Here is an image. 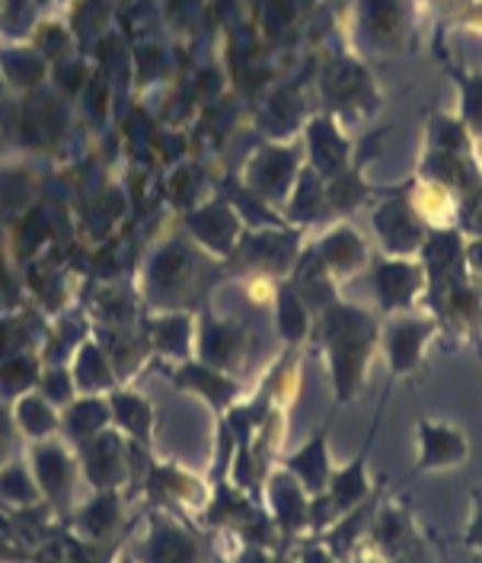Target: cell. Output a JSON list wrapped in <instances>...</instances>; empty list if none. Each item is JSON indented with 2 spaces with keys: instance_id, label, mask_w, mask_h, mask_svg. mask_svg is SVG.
Returning a JSON list of instances; mask_svg holds the SVG:
<instances>
[{
  "instance_id": "7a4b0ae2",
  "label": "cell",
  "mask_w": 482,
  "mask_h": 563,
  "mask_svg": "<svg viewBox=\"0 0 482 563\" xmlns=\"http://www.w3.org/2000/svg\"><path fill=\"white\" fill-rule=\"evenodd\" d=\"M425 266L418 256H393V260H383L374 273V288H378L380 308L386 314H396V311H413L418 305V298L425 295Z\"/></svg>"
},
{
  "instance_id": "6da1fadb",
  "label": "cell",
  "mask_w": 482,
  "mask_h": 563,
  "mask_svg": "<svg viewBox=\"0 0 482 563\" xmlns=\"http://www.w3.org/2000/svg\"><path fill=\"white\" fill-rule=\"evenodd\" d=\"M431 336H438V320L431 314H403L390 320V327H386V358H390L393 382L418 372Z\"/></svg>"
},
{
  "instance_id": "8fae6325",
  "label": "cell",
  "mask_w": 482,
  "mask_h": 563,
  "mask_svg": "<svg viewBox=\"0 0 482 563\" xmlns=\"http://www.w3.org/2000/svg\"><path fill=\"white\" fill-rule=\"evenodd\" d=\"M467 548H473L482 558V490H473V519L467 526Z\"/></svg>"
},
{
  "instance_id": "30bf717a",
  "label": "cell",
  "mask_w": 482,
  "mask_h": 563,
  "mask_svg": "<svg viewBox=\"0 0 482 563\" xmlns=\"http://www.w3.org/2000/svg\"><path fill=\"white\" fill-rule=\"evenodd\" d=\"M457 231L467 238V241H480L482 238V186L467 192L460 199V218H457Z\"/></svg>"
},
{
  "instance_id": "4fadbf2b",
  "label": "cell",
  "mask_w": 482,
  "mask_h": 563,
  "mask_svg": "<svg viewBox=\"0 0 482 563\" xmlns=\"http://www.w3.org/2000/svg\"><path fill=\"white\" fill-rule=\"evenodd\" d=\"M467 20H470V26H477V30H482V3H477V7L470 10V16H467Z\"/></svg>"
},
{
  "instance_id": "9c48e42d",
  "label": "cell",
  "mask_w": 482,
  "mask_h": 563,
  "mask_svg": "<svg viewBox=\"0 0 482 563\" xmlns=\"http://www.w3.org/2000/svg\"><path fill=\"white\" fill-rule=\"evenodd\" d=\"M323 445H326V432H316L313 445H307L301 455L294 457V467H298V471H307V467H311V474H307L311 490H323V487H326V477H329V464H326Z\"/></svg>"
},
{
  "instance_id": "7c38bea8",
  "label": "cell",
  "mask_w": 482,
  "mask_h": 563,
  "mask_svg": "<svg viewBox=\"0 0 482 563\" xmlns=\"http://www.w3.org/2000/svg\"><path fill=\"white\" fill-rule=\"evenodd\" d=\"M467 276L482 295V238L480 241H467Z\"/></svg>"
},
{
  "instance_id": "3957f363",
  "label": "cell",
  "mask_w": 482,
  "mask_h": 563,
  "mask_svg": "<svg viewBox=\"0 0 482 563\" xmlns=\"http://www.w3.org/2000/svg\"><path fill=\"white\" fill-rule=\"evenodd\" d=\"M470 457V439L463 429L450 426V422H435L428 417L418 420V461H415L413 474H428V471H448L457 467Z\"/></svg>"
},
{
  "instance_id": "5b68a950",
  "label": "cell",
  "mask_w": 482,
  "mask_h": 563,
  "mask_svg": "<svg viewBox=\"0 0 482 563\" xmlns=\"http://www.w3.org/2000/svg\"><path fill=\"white\" fill-rule=\"evenodd\" d=\"M410 209L425 224V231H450L460 218V196L431 179H418L410 186Z\"/></svg>"
},
{
  "instance_id": "52a82bcc",
  "label": "cell",
  "mask_w": 482,
  "mask_h": 563,
  "mask_svg": "<svg viewBox=\"0 0 482 563\" xmlns=\"http://www.w3.org/2000/svg\"><path fill=\"white\" fill-rule=\"evenodd\" d=\"M413 544V519L403 509H383L378 519V548L386 558L403 554Z\"/></svg>"
},
{
  "instance_id": "8992f818",
  "label": "cell",
  "mask_w": 482,
  "mask_h": 563,
  "mask_svg": "<svg viewBox=\"0 0 482 563\" xmlns=\"http://www.w3.org/2000/svg\"><path fill=\"white\" fill-rule=\"evenodd\" d=\"M374 432H378V422L365 442V452L355 457L351 467H345L336 474V484H333V503H336V516L343 512H351L365 496H368V477H365V461H368V452H371V442H374Z\"/></svg>"
},
{
  "instance_id": "277c9868",
  "label": "cell",
  "mask_w": 482,
  "mask_h": 563,
  "mask_svg": "<svg viewBox=\"0 0 482 563\" xmlns=\"http://www.w3.org/2000/svg\"><path fill=\"white\" fill-rule=\"evenodd\" d=\"M380 244L386 246L390 256H418L422 244L428 238L425 224L410 209V202H386L374 218Z\"/></svg>"
},
{
  "instance_id": "ba28073f",
  "label": "cell",
  "mask_w": 482,
  "mask_h": 563,
  "mask_svg": "<svg viewBox=\"0 0 482 563\" xmlns=\"http://www.w3.org/2000/svg\"><path fill=\"white\" fill-rule=\"evenodd\" d=\"M453 80L463 90V106H460V122L467 125L470 135L482 139V74H467V70L453 68Z\"/></svg>"
}]
</instances>
